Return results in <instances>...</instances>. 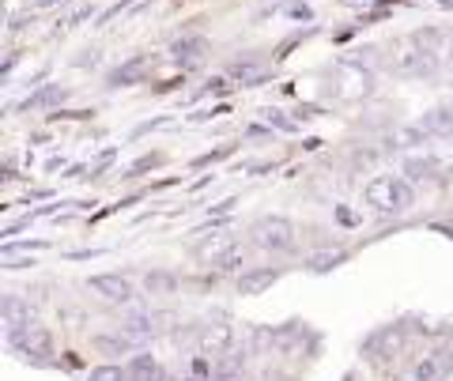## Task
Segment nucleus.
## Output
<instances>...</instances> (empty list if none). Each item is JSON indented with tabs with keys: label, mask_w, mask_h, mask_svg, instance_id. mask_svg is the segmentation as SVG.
<instances>
[{
	"label": "nucleus",
	"mask_w": 453,
	"mask_h": 381,
	"mask_svg": "<svg viewBox=\"0 0 453 381\" xmlns=\"http://www.w3.org/2000/svg\"><path fill=\"white\" fill-rule=\"evenodd\" d=\"M253 246L265 249V253H295L299 249V231L288 216H261L257 223L250 227Z\"/></svg>",
	"instance_id": "nucleus-2"
},
{
	"label": "nucleus",
	"mask_w": 453,
	"mask_h": 381,
	"mask_svg": "<svg viewBox=\"0 0 453 381\" xmlns=\"http://www.w3.org/2000/svg\"><path fill=\"white\" fill-rule=\"evenodd\" d=\"M88 381H129V370H125V366H113V362H103L88 374Z\"/></svg>",
	"instance_id": "nucleus-23"
},
{
	"label": "nucleus",
	"mask_w": 453,
	"mask_h": 381,
	"mask_svg": "<svg viewBox=\"0 0 453 381\" xmlns=\"http://www.w3.org/2000/svg\"><path fill=\"white\" fill-rule=\"evenodd\" d=\"M57 98H65V88H46L42 95L27 98V106H46V103H57Z\"/></svg>",
	"instance_id": "nucleus-25"
},
{
	"label": "nucleus",
	"mask_w": 453,
	"mask_h": 381,
	"mask_svg": "<svg viewBox=\"0 0 453 381\" xmlns=\"http://www.w3.org/2000/svg\"><path fill=\"white\" fill-rule=\"evenodd\" d=\"M374 72L363 68V61H340L333 68V91L340 103H363V98L374 95Z\"/></svg>",
	"instance_id": "nucleus-4"
},
{
	"label": "nucleus",
	"mask_w": 453,
	"mask_h": 381,
	"mask_svg": "<svg viewBox=\"0 0 453 381\" xmlns=\"http://www.w3.org/2000/svg\"><path fill=\"white\" fill-rule=\"evenodd\" d=\"M449 370H453V340L446 347L427 351V355L412 366V381H442V377H449Z\"/></svg>",
	"instance_id": "nucleus-7"
},
{
	"label": "nucleus",
	"mask_w": 453,
	"mask_h": 381,
	"mask_svg": "<svg viewBox=\"0 0 453 381\" xmlns=\"http://www.w3.org/2000/svg\"><path fill=\"white\" fill-rule=\"evenodd\" d=\"M404 351V329L401 324H386V329H378L371 340H366V355H374L378 362H389Z\"/></svg>",
	"instance_id": "nucleus-9"
},
{
	"label": "nucleus",
	"mask_w": 453,
	"mask_h": 381,
	"mask_svg": "<svg viewBox=\"0 0 453 381\" xmlns=\"http://www.w3.org/2000/svg\"><path fill=\"white\" fill-rule=\"evenodd\" d=\"M344 261H348V253H344V249H333V253H314V257H310V268H314V272H329V268L344 264Z\"/></svg>",
	"instance_id": "nucleus-22"
},
{
	"label": "nucleus",
	"mask_w": 453,
	"mask_h": 381,
	"mask_svg": "<svg viewBox=\"0 0 453 381\" xmlns=\"http://www.w3.org/2000/svg\"><path fill=\"white\" fill-rule=\"evenodd\" d=\"M0 317H4V324H8V336H16V332L35 324V309L23 294H4V299H0Z\"/></svg>",
	"instance_id": "nucleus-11"
},
{
	"label": "nucleus",
	"mask_w": 453,
	"mask_h": 381,
	"mask_svg": "<svg viewBox=\"0 0 453 381\" xmlns=\"http://www.w3.org/2000/svg\"><path fill=\"white\" fill-rule=\"evenodd\" d=\"M196 347H201V355H208V359L231 355L234 324L231 321H208V324H201V329H196Z\"/></svg>",
	"instance_id": "nucleus-6"
},
{
	"label": "nucleus",
	"mask_w": 453,
	"mask_h": 381,
	"mask_svg": "<svg viewBox=\"0 0 453 381\" xmlns=\"http://www.w3.org/2000/svg\"><path fill=\"white\" fill-rule=\"evenodd\" d=\"M416 125L434 140H453V106H434Z\"/></svg>",
	"instance_id": "nucleus-13"
},
{
	"label": "nucleus",
	"mask_w": 453,
	"mask_h": 381,
	"mask_svg": "<svg viewBox=\"0 0 453 381\" xmlns=\"http://www.w3.org/2000/svg\"><path fill=\"white\" fill-rule=\"evenodd\" d=\"M155 321H159L155 314H129V317L121 321V332L129 336V340H136V344L140 340H151V336L163 329V324H155Z\"/></svg>",
	"instance_id": "nucleus-18"
},
{
	"label": "nucleus",
	"mask_w": 453,
	"mask_h": 381,
	"mask_svg": "<svg viewBox=\"0 0 453 381\" xmlns=\"http://www.w3.org/2000/svg\"><path fill=\"white\" fill-rule=\"evenodd\" d=\"M211 381H246V374L238 370V359H231V362H219V370Z\"/></svg>",
	"instance_id": "nucleus-24"
},
{
	"label": "nucleus",
	"mask_w": 453,
	"mask_h": 381,
	"mask_svg": "<svg viewBox=\"0 0 453 381\" xmlns=\"http://www.w3.org/2000/svg\"><path fill=\"white\" fill-rule=\"evenodd\" d=\"M88 287L98 294V299H106V302H113V306H129V302L136 299V291H133L129 279H125V276H113V272L91 276Z\"/></svg>",
	"instance_id": "nucleus-8"
},
{
	"label": "nucleus",
	"mask_w": 453,
	"mask_h": 381,
	"mask_svg": "<svg viewBox=\"0 0 453 381\" xmlns=\"http://www.w3.org/2000/svg\"><path fill=\"white\" fill-rule=\"evenodd\" d=\"M133 347H136V340H129L125 332H118V336H91V351H98V355H106V359L133 355Z\"/></svg>",
	"instance_id": "nucleus-19"
},
{
	"label": "nucleus",
	"mask_w": 453,
	"mask_h": 381,
	"mask_svg": "<svg viewBox=\"0 0 453 381\" xmlns=\"http://www.w3.org/2000/svg\"><path fill=\"white\" fill-rule=\"evenodd\" d=\"M427 133L419 129V125H396V129L386 133V148L389 151H408V148H419V144H427Z\"/></svg>",
	"instance_id": "nucleus-16"
},
{
	"label": "nucleus",
	"mask_w": 453,
	"mask_h": 381,
	"mask_svg": "<svg viewBox=\"0 0 453 381\" xmlns=\"http://www.w3.org/2000/svg\"><path fill=\"white\" fill-rule=\"evenodd\" d=\"M280 279V268H246L242 276H238V294H265Z\"/></svg>",
	"instance_id": "nucleus-14"
},
{
	"label": "nucleus",
	"mask_w": 453,
	"mask_h": 381,
	"mask_svg": "<svg viewBox=\"0 0 453 381\" xmlns=\"http://www.w3.org/2000/svg\"><path fill=\"white\" fill-rule=\"evenodd\" d=\"M363 201L371 211H378V216H404V211L416 204V189L408 186L404 178L378 174L363 186Z\"/></svg>",
	"instance_id": "nucleus-1"
},
{
	"label": "nucleus",
	"mask_w": 453,
	"mask_h": 381,
	"mask_svg": "<svg viewBox=\"0 0 453 381\" xmlns=\"http://www.w3.org/2000/svg\"><path fill=\"white\" fill-rule=\"evenodd\" d=\"M12 344H16L27 359H35V362H46L53 355V340H50V332L42 329V324H31V329H23L16 336H8Z\"/></svg>",
	"instance_id": "nucleus-10"
},
{
	"label": "nucleus",
	"mask_w": 453,
	"mask_h": 381,
	"mask_svg": "<svg viewBox=\"0 0 453 381\" xmlns=\"http://www.w3.org/2000/svg\"><path fill=\"white\" fill-rule=\"evenodd\" d=\"M148 68H151V57L140 53V57L125 61L121 68H113V72H110V88H129V83H140V80L148 76Z\"/></svg>",
	"instance_id": "nucleus-17"
},
{
	"label": "nucleus",
	"mask_w": 453,
	"mask_h": 381,
	"mask_svg": "<svg viewBox=\"0 0 453 381\" xmlns=\"http://www.w3.org/2000/svg\"><path fill=\"white\" fill-rule=\"evenodd\" d=\"M125 370H129V381H170L166 370L159 366V359L144 355V351H136V355L125 362Z\"/></svg>",
	"instance_id": "nucleus-15"
},
{
	"label": "nucleus",
	"mask_w": 453,
	"mask_h": 381,
	"mask_svg": "<svg viewBox=\"0 0 453 381\" xmlns=\"http://www.w3.org/2000/svg\"><path fill=\"white\" fill-rule=\"evenodd\" d=\"M208 53H211V46H208V38H181V42H174L170 46V57H174V65H181V68H201L204 61H208Z\"/></svg>",
	"instance_id": "nucleus-12"
},
{
	"label": "nucleus",
	"mask_w": 453,
	"mask_h": 381,
	"mask_svg": "<svg viewBox=\"0 0 453 381\" xmlns=\"http://www.w3.org/2000/svg\"><path fill=\"white\" fill-rule=\"evenodd\" d=\"M151 166H159V155H144L136 166H129V174H125V178H136L140 171H151Z\"/></svg>",
	"instance_id": "nucleus-26"
},
{
	"label": "nucleus",
	"mask_w": 453,
	"mask_h": 381,
	"mask_svg": "<svg viewBox=\"0 0 453 381\" xmlns=\"http://www.w3.org/2000/svg\"><path fill=\"white\" fill-rule=\"evenodd\" d=\"M144 291L166 299V294H178V291H181V279H178L174 272H163V268H155V272L144 276Z\"/></svg>",
	"instance_id": "nucleus-20"
},
{
	"label": "nucleus",
	"mask_w": 453,
	"mask_h": 381,
	"mask_svg": "<svg viewBox=\"0 0 453 381\" xmlns=\"http://www.w3.org/2000/svg\"><path fill=\"white\" fill-rule=\"evenodd\" d=\"M193 261L201 264V268H238L242 253H238L234 234L216 231V234H208L204 242H196V246H193Z\"/></svg>",
	"instance_id": "nucleus-5"
},
{
	"label": "nucleus",
	"mask_w": 453,
	"mask_h": 381,
	"mask_svg": "<svg viewBox=\"0 0 453 381\" xmlns=\"http://www.w3.org/2000/svg\"><path fill=\"white\" fill-rule=\"evenodd\" d=\"M386 68L393 76H404V80H416V76H434L438 72V57L423 53L412 38H401L393 42L389 53H386Z\"/></svg>",
	"instance_id": "nucleus-3"
},
{
	"label": "nucleus",
	"mask_w": 453,
	"mask_h": 381,
	"mask_svg": "<svg viewBox=\"0 0 453 381\" xmlns=\"http://www.w3.org/2000/svg\"><path fill=\"white\" fill-rule=\"evenodd\" d=\"M231 76H234V80H242L246 88H253V83H261V80H265V65H253V61H238V65L231 68Z\"/></svg>",
	"instance_id": "nucleus-21"
}]
</instances>
